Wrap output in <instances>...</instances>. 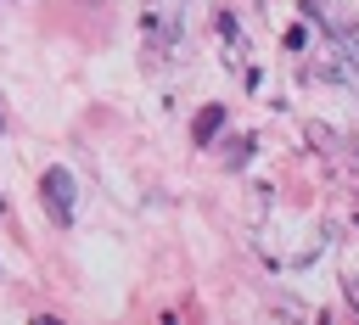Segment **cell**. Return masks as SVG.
Returning <instances> with one entry per match:
<instances>
[{
  "label": "cell",
  "instance_id": "obj_1",
  "mask_svg": "<svg viewBox=\"0 0 359 325\" xmlns=\"http://www.w3.org/2000/svg\"><path fill=\"white\" fill-rule=\"evenodd\" d=\"M39 196H45L56 224H73V174L67 168H45L39 174Z\"/></svg>",
  "mask_w": 359,
  "mask_h": 325
},
{
  "label": "cell",
  "instance_id": "obj_2",
  "mask_svg": "<svg viewBox=\"0 0 359 325\" xmlns=\"http://www.w3.org/2000/svg\"><path fill=\"white\" fill-rule=\"evenodd\" d=\"M219 129H224V106L213 101V106H202V112H196V123H191V140H196V146H213V140H219Z\"/></svg>",
  "mask_w": 359,
  "mask_h": 325
},
{
  "label": "cell",
  "instance_id": "obj_3",
  "mask_svg": "<svg viewBox=\"0 0 359 325\" xmlns=\"http://www.w3.org/2000/svg\"><path fill=\"white\" fill-rule=\"evenodd\" d=\"M247 157H252V140H236V151H230V168H241Z\"/></svg>",
  "mask_w": 359,
  "mask_h": 325
},
{
  "label": "cell",
  "instance_id": "obj_4",
  "mask_svg": "<svg viewBox=\"0 0 359 325\" xmlns=\"http://www.w3.org/2000/svg\"><path fill=\"white\" fill-rule=\"evenodd\" d=\"M342 45L353 50V67H359V28H342Z\"/></svg>",
  "mask_w": 359,
  "mask_h": 325
},
{
  "label": "cell",
  "instance_id": "obj_5",
  "mask_svg": "<svg viewBox=\"0 0 359 325\" xmlns=\"http://www.w3.org/2000/svg\"><path fill=\"white\" fill-rule=\"evenodd\" d=\"M0 213H6V196H0Z\"/></svg>",
  "mask_w": 359,
  "mask_h": 325
},
{
  "label": "cell",
  "instance_id": "obj_6",
  "mask_svg": "<svg viewBox=\"0 0 359 325\" xmlns=\"http://www.w3.org/2000/svg\"><path fill=\"white\" fill-rule=\"evenodd\" d=\"M0 129H6V118H0Z\"/></svg>",
  "mask_w": 359,
  "mask_h": 325
}]
</instances>
